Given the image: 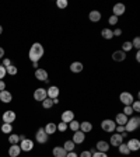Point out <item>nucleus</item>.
I'll list each match as a JSON object with an SVG mask.
<instances>
[{
    "label": "nucleus",
    "instance_id": "obj_1",
    "mask_svg": "<svg viewBox=\"0 0 140 157\" xmlns=\"http://www.w3.org/2000/svg\"><path fill=\"white\" fill-rule=\"evenodd\" d=\"M44 53H45V49L39 42H35L31 45V49H29V60L31 62H38L39 59H42Z\"/></svg>",
    "mask_w": 140,
    "mask_h": 157
},
{
    "label": "nucleus",
    "instance_id": "obj_2",
    "mask_svg": "<svg viewBox=\"0 0 140 157\" xmlns=\"http://www.w3.org/2000/svg\"><path fill=\"white\" fill-rule=\"evenodd\" d=\"M140 126V118L139 117H132L131 119H127L126 125H125V132H134L137 128Z\"/></svg>",
    "mask_w": 140,
    "mask_h": 157
},
{
    "label": "nucleus",
    "instance_id": "obj_3",
    "mask_svg": "<svg viewBox=\"0 0 140 157\" xmlns=\"http://www.w3.org/2000/svg\"><path fill=\"white\" fill-rule=\"evenodd\" d=\"M101 128L104 132H108V133H111V132H115V128H116V124L115 121L112 119H104L101 122Z\"/></svg>",
    "mask_w": 140,
    "mask_h": 157
},
{
    "label": "nucleus",
    "instance_id": "obj_4",
    "mask_svg": "<svg viewBox=\"0 0 140 157\" xmlns=\"http://www.w3.org/2000/svg\"><path fill=\"white\" fill-rule=\"evenodd\" d=\"M35 139H36V142L38 143H46L48 142V139H49V135L45 132V129L44 128H39L38 131H36V135H35Z\"/></svg>",
    "mask_w": 140,
    "mask_h": 157
},
{
    "label": "nucleus",
    "instance_id": "obj_5",
    "mask_svg": "<svg viewBox=\"0 0 140 157\" xmlns=\"http://www.w3.org/2000/svg\"><path fill=\"white\" fill-rule=\"evenodd\" d=\"M119 100H121V102L123 105H132V104H133V101H134L133 95H132L131 93H127V91L121 93V95H119Z\"/></svg>",
    "mask_w": 140,
    "mask_h": 157
},
{
    "label": "nucleus",
    "instance_id": "obj_6",
    "mask_svg": "<svg viewBox=\"0 0 140 157\" xmlns=\"http://www.w3.org/2000/svg\"><path fill=\"white\" fill-rule=\"evenodd\" d=\"M20 149H21V151H31L34 149V142L31 140V139H24V140H21V143H20Z\"/></svg>",
    "mask_w": 140,
    "mask_h": 157
},
{
    "label": "nucleus",
    "instance_id": "obj_7",
    "mask_svg": "<svg viewBox=\"0 0 140 157\" xmlns=\"http://www.w3.org/2000/svg\"><path fill=\"white\" fill-rule=\"evenodd\" d=\"M34 98H35L36 101H41V102H42L44 100H45V98H48L46 90H45V88H42V87L36 88L35 91H34Z\"/></svg>",
    "mask_w": 140,
    "mask_h": 157
},
{
    "label": "nucleus",
    "instance_id": "obj_8",
    "mask_svg": "<svg viewBox=\"0 0 140 157\" xmlns=\"http://www.w3.org/2000/svg\"><path fill=\"white\" fill-rule=\"evenodd\" d=\"M112 11H114V14H112V16H115V17L123 16L125 11H126V7H125L123 3H116L114 6V9H112Z\"/></svg>",
    "mask_w": 140,
    "mask_h": 157
},
{
    "label": "nucleus",
    "instance_id": "obj_9",
    "mask_svg": "<svg viewBox=\"0 0 140 157\" xmlns=\"http://www.w3.org/2000/svg\"><path fill=\"white\" fill-rule=\"evenodd\" d=\"M3 122L4 124H13L16 121V112L14 111H4L3 114Z\"/></svg>",
    "mask_w": 140,
    "mask_h": 157
},
{
    "label": "nucleus",
    "instance_id": "obj_10",
    "mask_svg": "<svg viewBox=\"0 0 140 157\" xmlns=\"http://www.w3.org/2000/svg\"><path fill=\"white\" fill-rule=\"evenodd\" d=\"M35 77L39 82H48V72L45 69H36L35 70Z\"/></svg>",
    "mask_w": 140,
    "mask_h": 157
},
{
    "label": "nucleus",
    "instance_id": "obj_11",
    "mask_svg": "<svg viewBox=\"0 0 140 157\" xmlns=\"http://www.w3.org/2000/svg\"><path fill=\"white\" fill-rule=\"evenodd\" d=\"M121 143H123V137H122L121 133H115L111 136V139H109V144L111 146H119Z\"/></svg>",
    "mask_w": 140,
    "mask_h": 157
},
{
    "label": "nucleus",
    "instance_id": "obj_12",
    "mask_svg": "<svg viewBox=\"0 0 140 157\" xmlns=\"http://www.w3.org/2000/svg\"><path fill=\"white\" fill-rule=\"evenodd\" d=\"M11 100H13V95H11V93H10V91H7V90L0 91V101H2V102L9 104V102H11Z\"/></svg>",
    "mask_w": 140,
    "mask_h": 157
},
{
    "label": "nucleus",
    "instance_id": "obj_13",
    "mask_svg": "<svg viewBox=\"0 0 140 157\" xmlns=\"http://www.w3.org/2000/svg\"><path fill=\"white\" fill-rule=\"evenodd\" d=\"M46 94H48V98H51V100L58 98L59 97V87H56V86H51V87L46 90Z\"/></svg>",
    "mask_w": 140,
    "mask_h": 157
},
{
    "label": "nucleus",
    "instance_id": "obj_14",
    "mask_svg": "<svg viewBox=\"0 0 140 157\" xmlns=\"http://www.w3.org/2000/svg\"><path fill=\"white\" fill-rule=\"evenodd\" d=\"M73 119H74V112L73 111L67 109V111L62 112V122H65V124H70Z\"/></svg>",
    "mask_w": 140,
    "mask_h": 157
},
{
    "label": "nucleus",
    "instance_id": "obj_15",
    "mask_svg": "<svg viewBox=\"0 0 140 157\" xmlns=\"http://www.w3.org/2000/svg\"><path fill=\"white\" fill-rule=\"evenodd\" d=\"M84 139H85V133H83L81 131H76L74 135H73L72 140L74 142V144H80V143H83V142H84Z\"/></svg>",
    "mask_w": 140,
    "mask_h": 157
},
{
    "label": "nucleus",
    "instance_id": "obj_16",
    "mask_svg": "<svg viewBox=\"0 0 140 157\" xmlns=\"http://www.w3.org/2000/svg\"><path fill=\"white\" fill-rule=\"evenodd\" d=\"M95 147H97V151H102V153H107L108 150H109V143L105 140H98L97 144H95Z\"/></svg>",
    "mask_w": 140,
    "mask_h": 157
},
{
    "label": "nucleus",
    "instance_id": "obj_17",
    "mask_svg": "<svg viewBox=\"0 0 140 157\" xmlns=\"http://www.w3.org/2000/svg\"><path fill=\"white\" fill-rule=\"evenodd\" d=\"M126 144H127V147H129V150L131 151H137L140 149V140L139 139H131Z\"/></svg>",
    "mask_w": 140,
    "mask_h": 157
},
{
    "label": "nucleus",
    "instance_id": "obj_18",
    "mask_svg": "<svg viewBox=\"0 0 140 157\" xmlns=\"http://www.w3.org/2000/svg\"><path fill=\"white\" fill-rule=\"evenodd\" d=\"M21 153V149H20L18 144H11L9 147V156L10 157H18Z\"/></svg>",
    "mask_w": 140,
    "mask_h": 157
},
{
    "label": "nucleus",
    "instance_id": "obj_19",
    "mask_svg": "<svg viewBox=\"0 0 140 157\" xmlns=\"http://www.w3.org/2000/svg\"><path fill=\"white\" fill-rule=\"evenodd\" d=\"M112 59H114L115 62H123L125 59H126V53L123 51H115L112 53Z\"/></svg>",
    "mask_w": 140,
    "mask_h": 157
},
{
    "label": "nucleus",
    "instance_id": "obj_20",
    "mask_svg": "<svg viewBox=\"0 0 140 157\" xmlns=\"http://www.w3.org/2000/svg\"><path fill=\"white\" fill-rule=\"evenodd\" d=\"M101 13L98 11V10H93V11H90V14H88V18H90V21H93V23H98L100 20H101Z\"/></svg>",
    "mask_w": 140,
    "mask_h": 157
},
{
    "label": "nucleus",
    "instance_id": "obj_21",
    "mask_svg": "<svg viewBox=\"0 0 140 157\" xmlns=\"http://www.w3.org/2000/svg\"><path fill=\"white\" fill-rule=\"evenodd\" d=\"M80 131L83 133H88V132L93 131V124L88 121H84V122H80Z\"/></svg>",
    "mask_w": 140,
    "mask_h": 157
},
{
    "label": "nucleus",
    "instance_id": "obj_22",
    "mask_svg": "<svg viewBox=\"0 0 140 157\" xmlns=\"http://www.w3.org/2000/svg\"><path fill=\"white\" fill-rule=\"evenodd\" d=\"M83 69H84V66H83L81 62H73L70 65V72H73V73H80V72H83Z\"/></svg>",
    "mask_w": 140,
    "mask_h": 157
},
{
    "label": "nucleus",
    "instance_id": "obj_23",
    "mask_svg": "<svg viewBox=\"0 0 140 157\" xmlns=\"http://www.w3.org/2000/svg\"><path fill=\"white\" fill-rule=\"evenodd\" d=\"M126 122H127V117L125 114H118L116 117H115V124L116 125H122V126H125L126 125Z\"/></svg>",
    "mask_w": 140,
    "mask_h": 157
},
{
    "label": "nucleus",
    "instance_id": "obj_24",
    "mask_svg": "<svg viewBox=\"0 0 140 157\" xmlns=\"http://www.w3.org/2000/svg\"><path fill=\"white\" fill-rule=\"evenodd\" d=\"M52 153H53V156H55V157H66L67 151H66L62 146H58V147H53Z\"/></svg>",
    "mask_w": 140,
    "mask_h": 157
},
{
    "label": "nucleus",
    "instance_id": "obj_25",
    "mask_svg": "<svg viewBox=\"0 0 140 157\" xmlns=\"http://www.w3.org/2000/svg\"><path fill=\"white\" fill-rule=\"evenodd\" d=\"M44 129H45V132L48 135H53L56 131H58V129H56V124H53V122H49V124H46V126L44 128Z\"/></svg>",
    "mask_w": 140,
    "mask_h": 157
},
{
    "label": "nucleus",
    "instance_id": "obj_26",
    "mask_svg": "<svg viewBox=\"0 0 140 157\" xmlns=\"http://www.w3.org/2000/svg\"><path fill=\"white\" fill-rule=\"evenodd\" d=\"M62 147L69 153V151H74L76 144H74V142H73V140H66V142H65V144H63Z\"/></svg>",
    "mask_w": 140,
    "mask_h": 157
},
{
    "label": "nucleus",
    "instance_id": "obj_27",
    "mask_svg": "<svg viewBox=\"0 0 140 157\" xmlns=\"http://www.w3.org/2000/svg\"><path fill=\"white\" fill-rule=\"evenodd\" d=\"M101 35H102V38H104V39H112V38H114V33H112V29H109V28H104V29H102Z\"/></svg>",
    "mask_w": 140,
    "mask_h": 157
},
{
    "label": "nucleus",
    "instance_id": "obj_28",
    "mask_svg": "<svg viewBox=\"0 0 140 157\" xmlns=\"http://www.w3.org/2000/svg\"><path fill=\"white\" fill-rule=\"evenodd\" d=\"M118 150H119V153L121 154H125V156H127V154L131 153V150H129V147H127L126 143H121L119 146H118Z\"/></svg>",
    "mask_w": 140,
    "mask_h": 157
},
{
    "label": "nucleus",
    "instance_id": "obj_29",
    "mask_svg": "<svg viewBox=\"0 0 140 157\" xmlns=\"http://www.w3.org/2000/svg\"><path fill=\"white\" fill-rule=\"evenodd\" d=\"M2 132L6 135H10L11 132H13V125L11 124H3L2 125Z\"/></svg>",
    "mask_w": 140,
    "mask_h": 157
},
{
    "label": "nucleus",
    "instance_id": "obj_30",
    "mask_svg": "<svg viewBox=\"0 0 140 157\" xmlns=\"http://www.w3.org/2000/svg\"><path fill=\"white\" fill-rule=\"evenodd\" d=\"M69 128L72 129L73 132H76V131H80V122L78 121H76V119H73L70 124H69Z\"/></svg>",
    "mask_w": 140,
    "mask_h": 157
},
{
    "label": "nucleus",
    "instance_id": "obj_31",
    "mask_svg": "<svg viewBox=\"0 0 140 157\" xmlns=\"http://www.w3.org/2000/svg\"><path fill=\"white\" fill-rule=\"evenodd\" d=\"M132 48H133V46H132L131 41H125V42L122 44V51H123L125 53H126L127 51H132Z\"/></svg>",
    "mask_w": 140,
    "mask_h": 157
},
{
    "label": "nucleus",
    "instance_id": "obj_32",
    "mask_svg": "<svg viewBox=\"0 0 140 157\" xmlns=\"http://www.w3.org/2000/svg\"><path fill=\"white\" fill-rule=\"evenodd\" d=\"M122 114H125L126 117H132V114H133V108H132V105H125Z\"/></svg>",
    "mask_w": 140,
    "mask_h": 157
},
{
    "label": "nucleus",
    "instance_id": "obj_33",
    "mask_svg": "<svg viewBox=\"0 0 140 157\" xmlns=\"http://www.w3.org/2000/svg\"><path fill=\"white\" fill-rule=\"evenodd\" d=\"M52 105H53V101L51 100V98H45V100L42 101V107L45 108V109H49Z\"/></svg>",
    "mask_w": 140,
    "mask_h": 157
},
{
    "label": "nucleus",
    "instance_id": "obj_34",
    "mask_svg": "<svg viewBox=\"0 0 140 157\" xmlns=\"http://www.w3.org/2000/svg\"><path fill=\"white\" fill-rule=\"evenodd\" d=\"M6 72L9 73V75L14 76V75H17V72H18V70H17V67L14 65H10L9 67H6Z\"/></svg>",
    "mask_w": 140,
    "mask_h": 157
},
{
    "label": "nucleus",
    "instance_id": "obj_35",
    "mask_svg": "<svg viewBox=\"0 0 140 157\" xmlns=\"http://www.w3.org/2000/svg\"><path fill=\"white\" fill-rule=\"evenodd\" d=\"M9 142L11 144H17L20 142V137H18V135H10L9 136Z\"/></svg>",
    "mask_w": 140,
    "mask_h": 157
},
{
    "label": "nucleus",
    "instance_id": "obj_36",
    "mask_svg": "<svg viewBox=\"0 0 140 157\" xmlns=\"http://www.w3.org/2000/svg\"><path fill=\"white\" fill-rule=\"evenodd\" d=\"M56 129H58L59 132H66V129H67V124H65V122H60V124L56 125Z\"/></svg>",
    "mask_w": 140,
    "mask_h": 157
},
{
    "label": "nucleus",
    "instance_id": "obj_37",
    "mask_svg": "<svg viewBox=\"0 0 140 157\" xmlns=\"http://www.w3.org/2000/svg\"><path fill=\"white\" fill-rule=\"evenodd\" d=\"M67 0H58V2H56V6L59 7V9H66V7H67Z\"/></svg>",
    "mask_w": 140,
    "mask_h": 157
},
{
    "label": "nucleus",
    "instance_id": "obj_38",
    "mask_svg": "<svg viewBox=\"0 0 140 157\" xmlns=\"http://www.w3.org/2000/svg\"><path fill=\"white\" fill-rule=\"evenodd\" d=\"M132 46H133V48H136L137 51L140 49V38H139V36H136V38L133 39V42H132Z\"/></svg>",
    "mask_w": 140,
    "mask_h": 157
},
{
    "label": "nucleus",
    "instance_id": "obj_39",
    "mask_svg": "<svg viewBox=\"0 0 140 157\" xmlns=\"http://www.w3.org/2000/svg\"><path fill=\"white\" fill-rule=\"evenodd\" d=\"M108 23L111 24V25H116V24H118V17L111 16L109 18H108Z\"/></svg>",
    "mask_w": 140,
    "mask_h": 157
},
{
    "label": "nucleus",
    "instance_id": "obj_40",
    "mask_svg": "<svg viewBox=\"0 0 140 157\" xmlns=\"http://www.w3.org/2000/svg\"><path fill=\"white\" fill-rule=\"evenodd\" d=\"M132 108H133V112H139L140 111V102L139 101H133Z\"/></svg>",
    "mask_w": 140,
    "mask_h": 157
},
{
    "label": "nucleus",
    "instance_id": "obj_41",
    "mask_svg": "<svg viewBox=\"0 0 140 157\" xmlns=\"http://www.w3.org/2000/svg\"><path fill=\"white\" fill-rule=\"evenodd\" d=\"M7 75V72H6V67H4L3 65H0V80L2 78H4V76Z\"/></svg>",
    "mask_w": 140,
    "mask_h": 157
},
{
    "label": "nucleus",
    "instance_id": "obj_42",
    "mask_svg": "<svg viewBox=\"0 0 140 157\" xmlns=\"http://www.w3.org/2000/svg\"><path fill=\"white\" fill-rule=\"evenodd\" d=\"M91 157H108V154L102 153V151H95V153H93Z\"/></svg>",
    "mask_w": 140,
    "mask_h": 157
},
{
    "label": "nucleus",
    "instance_id": "obj_43",
    "mask_svg": "<svg viewBox=\"0 0 140 157\" xmlns=\"http://www.w3.org/2000/svg\"><path fill=\"white\" fill-rule=\"evenodd\" d=\"M115 131H116V133H123V132H125V126H122V125H116Z\"/></svg>",
    "mask_w": 140,
    "mask_h": 157
},
{
    "label": "nucleus",
    "instance_id": "obj_44",
    "mask_svg": "<svg viewBox=\"0 0 140 157\" xmlns=\"http://www.w3.org/2000/svg\"><path fill=\"white\" fill-rule=\"evenodd\" d=\"M91 156H93V153H91L90 150H84L78 157H91Z\"/></svg>",
    "mask_w": 140,
    "mask_h": 157
},
{
    "label": "nucleus",
    "instance_id": "obj_45",
    "mask_svg": "<svg viewBox=\"0 0 140 157\" xmlns=\"http://www.w3.org/2000/svg\"><path fill=\"white\" fill-rule=\"evenodd\" d=\"M10 65H11V60H10V59H7V58H4L3 59V66H4V67H9Z\"/></svg>",
    "mask_w": 140,
    "mask_h": 157
},
{
    "label": "nucleus",
    "instance_id": "obj_46",
    "mask_svg": "<svg viewBox=\"0 0 140 157\" xmlns=\"http://www.w3.org/2000/svg\"><path fill=\"white\" fill-rule=\"evenodd\" d=\"M114 33V36H121L122 35V29L121 28H116L115 31H112Z\"/></svg>",
    "mask_w": 140,
    "mask_h": 157
},
{
    "label": "nucleus",
    "instance_id": "obj_47",
    "mask_svg": "<svg viewBox=\"0 0 140 157\" xmlns=\"http://www.w3.org/2000/svg\"><path fill=\"white\" fill-rule=\"evenodd\" d=\"M3 90H6V83L3 80H0V91H3Z\"/></svg>",
    "mask_w": 140,
    "mask_h": 157
},
{
    "label": "nucleus",
    "instance_id": "obj_48",
    "mask_svg": "<svg viewBox=\"0 0 140 157\" xmlns=\"http://www.w3.org/2000/svg\"><path fill=\"white\" fill-rule=\"evenodd\" d=\"M66 157H78V156H77L76 151H69V153L66 154Z\"/></svg>",
    "mask_w": 140,
    "mask_h": 157
},
{
    "label": "nucleus",
    "instance_id": "obj_49",
    "mask_svg": "<svg viewBox=\"0 0 140 157\" xmlns=\"http://www.w3.org/2000/svg\"><path fill=\"white\" fill-rule=\"evenodd\" d=\"M3 56H4V49L0 48V59H3Z\"/></svg>",
    "mask_w": 140,
    "mask_h": 157
},
{
    "label": "nucleus",
    "instance_id": "obj_50",
    "mask_svg": "<svg viewBox=\"0 0 140 157\" xmlns=\"http://www.w3.org/2000/svg\"><path fill=\"white\" fill-rule=\"evenodd\" d=\"M136 60H137V62H140V52L136 53Z\"/></svg>",
    "mask_w": 140,
    "mask_h": 157
},
{
    "label": "nucleus",
    "instance_id": "obj_51",
    "mask_svg": "<svg viewBox=\"0 0 140 157\" xmlns=\"http://www.w3.org/2000/svg\"><path fill=\"white\" fill-rule=\"evenodd\" d=\"M18 137H20V140H24V139H25V136H24V135H18Z\"/></svg>",
    "mask_w": 140,
    "mask_h": 157
},
{
    "label": "nucleus",
    "instance_id": "obj_52",
    "mask_svg": "<svg viewBox=\"0 0 140 157\" xmlns=\"http://www.w3.org/2000/svg\"><path fill=\"white\" fill-rule=\"evenodd\" d=\"M53 104H59V98H55V100H52Z\"/></svg>",
    "mask_w": 140,
    "mask_h": 157
},
{
    "label": "nucleus",
    "instance_id": "obj_53",
    "mask_svg": "<svg viewBox=\"0 0 140 157\" xmlns=\"http://www.w3.org/2000/svg\"><path fill=\"white\" fill-rule=\"evenodd\" d=\"M32 66L34 67H38V62H32Z\"/></svg>",
    "mask_w": 140,
    "mask_h": 157
},
{
    "label": "nucleus",
    "instance_id": "obj_54",
    "mask_svg": "<svg viewBox=\"0 0 140 157\" xmlns=\"http://www.w3.org/2000/svg\"><path fill=\"white\" fill-rule=\"evenodd\" d=\"M2 33H3V27L0 25V35H2Z\"/></svg>",
    "mask_w": 140,
    "mask_h": 157
}]
</instances>
